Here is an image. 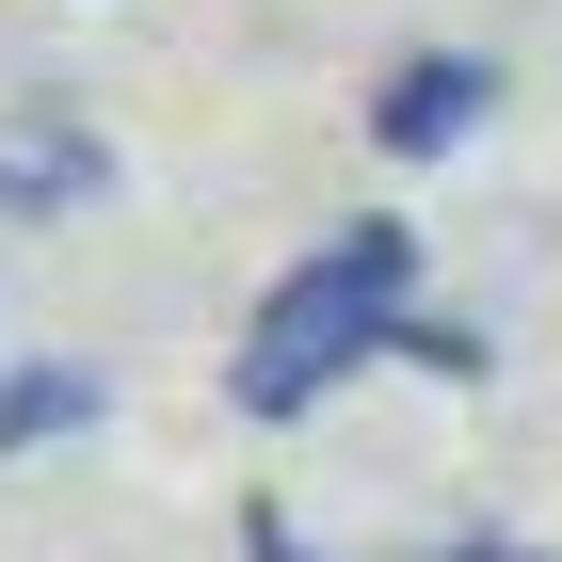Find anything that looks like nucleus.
I'll return each instance as SVG.
<instances>
[{
	"mask_svg": "<svg viewBox=\"0 0 562 562\" xmlns=\"http://www.w3.org/2000/svg\"><path fill=\"white\" fill-rule=\"evenodd\" d=\"M402 322H418V241H402V225H338V241H305V258L273 273V305L241 322L225 402H241V418H305V402L338 386V370H370Z\"/></svg>",
	"mask_w": 562,
	"mask_h": 562,
	"instance_id": "nucleus-1",
	"label": "nucleus"
},
{
	"mask_svg": "<svg viewBox=\"0 0 562 562\" xmlns=\"http://www.w3.org/2000/svg\"><path fill=\"white\" fill-rule=\"evenodd\" d=\"M482 113H498V65H482V48H418V65H386V97H370V145H386V161H450Z\"/></svg>",
	"mask_w": 562,
	"mask_h": 562,
	"instance_id": "nucleus-2",
	"label": "nucleus"
},
{
	"mask_svg": "<svg viewBox=\"0 0 562 562\" xmlns=\"http://www.w3.org/2000/svg\"><path fill=\"white\" fill-rule=\"evenodd\" d=\"M97 402H113V386H97L81 353H33V370H0V467H16V450H48V434H81Z\"/></svg>",
	"mask_w": 562,
	"mask_h": 562,
	"instance_id": "nucleus-3",
	"label": "nucleus"
},
{
	"mask_svg": "<svg viewBox=\"0 0 562 562\" xmlns=\"http://www.w3.org/2000/svg\"><path fill=\"white\" fill-rule=\"evenodd\" d=\"M97 193V145H33V161H0V210H65Z\"/></svg>",
	"mask_w": 562,
	"mask_h": 562,
	"instance_id": "nucleus-4",
	"label": "nucleus"
},
{
	"mask_svg": "<svg viewBox=\"0 0 562 562\" xmlns=\"http://www.w3.org/2000/svg\"><path fill=\"white\" fill-rule=\"evenodd\" d=\"M450 562H530V547H450Z\"/></svg>",
	"mask_w": 562,
	"mask_h": 562,
	"instance_id": "nucleus-5",
	"label": "nucleus"
}]
</instances>
